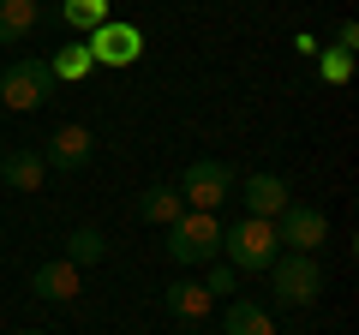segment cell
Returning a JSON list of instances; mask_svg holds the SVG:
<instances>
[{
    "label": "cell",
    "mask_w": 359,
    "mask_h": 335,
    "mask_svg": "<svg viewBox=\"0 0 359 335\" xmlns=\"http://www.w3.org/2000/svg\"><path fill=\"white\" fill-rule=\"evenodd\" d=\"M0 120H6V108H0Z\"/></svg>",
    "instance_id": "cell-23"
},
{
    "label": "cell",
    "mask_w": 359,
    "mask_h": 335,
    "mask_svg": "<svg viewBox=\"0 0 359 335\" xmlns=\"http://www.w3.org/2000/svg\"><path fill=\"white\" fill-rule=\"evenodd\" d=\"M318 78H323V84H347V78H353V54L323 48V54H318Z\"/></svg>",
    "instance_id": "cell-19"
},
{
    "label": "cell",
    "mask_w": 359,
    "mask_h": 335,
    "mask_svg": "<svg viewBox=\"0 0 359 335\" xmlns=\"http://www.w3.org/2000/svg\"><path fill=\"white\" fill-rule=\"evenodd\" d=\"M13 335H42V329H13Z\"/></svg>",
    "instance_id": "cell-22"
},
{
    "label": "cell",
    "mask_w": 359,
    "mask_h": 335,
    "mask_svg": "<svg viewBox=\"0 0 359 335\" xmlns=\"http://www.w3.org/2000/svg\"><path fill=\"white\" fill-rule=\"evenodd\" d=\"M0 180L13 186V192H42V180H48V162H42V150H30V144L6 150V156H0Z\"/></svg>",
    "instance_id": "cell-11"
},
{
    "label": "cell",
    "mask_w": 359,
    "mask_h": 335,
    "mask_svg": "<svg viewBox=\"0 0 359 335\" xmlns=\"http://www.w3.org/2000/svg\"><path fill=\"white\" fill-rule=\"evenodd\" d=\"M48 96H54V72L36 54H25V60H13L0 72V108H6V114H36Z\"/></svg>",
    "instance_id": "cell-3"
},
{
    "label": "cell",
    "mask_w": 359,
    "mask_h": 335,
    "mask_svg": "<svg viewBox=\"0 0 359 335\" xmlns=\"http://www.w3.org/2000/svg\"><path fill=\"white\" fill-rule=\"evenodd\" d=\"M228 335H276V317L257 299H233L228 306Z\"/></svg>",
    "instance_id": "cell-17"
},
{
    "label": "cell",
    "mask_w": 359,
    "mask_h": 335,
    "mask_svg": "<svg viewBox=\"0 0 359 335\" xmlns=\"http://www.w3.org/2000/svg\"><path fill=\"white\" fill-rule=\"evenodd\" d=\"M84 48H90V60H96V66H132L144 54V30L108 18L102 30H90V36H84Z\"/></svg>",
    "instance_id": "cell-7"
},
{
    "label": "cell",
    "mask_w": 359,
    "mask_h": 335,
    "mask_svg": "<svg viewBox=\"0 0 359 335\" xmlns=\"http://www.w3.org/2000/svg\"><path fill=\"white\" fill-rule=\"evenodd\" d=\"M96 156V138H90V126H60L48 138V150H42V162L60 168V174H78V168Z\"/></svg>",
    "instance_id": "cell-10"
},
{
    "label": "cell",
    "mask_w": 359,
    "mask_h": 335,
    "mask_svg": "<svg viewBox=\"0 0 359 335\" xmlns=\"http://www.w3.org/2000/svg\"><path fill=\"white\" fill-rule=\"evenodd\" d=\"M42 25V6L36 0H0V48H18V42H30Z\"/></svg>",
    "instance_id": "cell-13"
},
{
    "label": "cell",
    "mask_w": 359,
    "mask_h": 335,
    "mask_svg": "<svg viewBox=\"0 0 359 335\" xmlns=\"http://www.w3.org/2000/svg\"><path fill=\"white\" fill-rule=\"evenodd\" d=\"M276 240H282L287 252H299V258H318L323 240H330V216H323L318 204H287L282 216H276Z\"/></svg>",
    "instance_id": "cell-6"
},
{
    "label": "cell",
    "mask_w": 359,
    "mask_h": 335,
    "mask_svg": "<svg viewBox=\"0 0 359 335\" xmlns=\"http://www.w3.org/2000/svg\"><path fill=\"white\" fill-rule=\"evenodd\" d=\"M233 198L245 204V216H257V221H276L287 204H294V192H287V180L282 174H252V180H240L233 186Z\"/></svg>",
    "instance_id": "cell-8"
},
{
    "label": "cell",
    "mask_w": 359,
    "mask_h": 335,
    "mask_svg": "<svg viewBox=\"0 0 359 335\" xmlns=\"http://www.w3.org/2000/svg\"><path fill=\"white\" fill-rule=\"evenodd\" d=\"M233 168L228 162H216V156H204V162H192L186 168V180H180V198H186V210H204V216H216L222 204L233 198Z\"/></svg>",
    "instance_id": "cell-4"
},
{
    "label": "cell",
    "mask_w": 359,
    "mask_h": 335,
    "mask_svg": "<svg viewBox=\"0 0 359 335\" xmlns=\"http://www.w3.org/2000/svg\"><path fill=\"white\" fill-rule=\"evenodd\" d=\"M36 6H42V0H36Z\"/></svg>",
    "instance_id": "cell-24"
},
{
    "label": "cell",
    "mask_w": 359,
    "mask_h": 335,
    "mask_svg": "<svg viewBox=\"0 0 359 335\" xmlns=\"http://www.w3.org/2000/svg\"><path fill=\"white\" fill-rule=\"evenodd\" d=\"M168 258L180 270H192V264H216L222 258V216H204V210H180L168 221Z\"/></svg>",
    "instance_id": "cell-2"
},
{
    "label": "cell",
    "mask_w": 359,
    "mask_h": 335,
    "mask_svg": "<svg viewBox=\"0 0 359 335\" xmlns=\"http://www.w3.org/2000/svg\"><path fill=\"white\" fill-rule=\"evenodd\" d=\"M102 258H108V240H102V228H72V233H66V264L90 270V264H102Z\"/></svg>",
    "instance_id": "cell-18"
},
{
    "label": "cell",
    "mask_w": 359,
    "mask_h": 335,
    "mask_svg": "<svg viewBox=\"0 0 359 335\" xmlns=\"http://www.w3.org/2000/svg\"><path fill=\"white\" fill-rule=\"evenodd\" d=\"M204 287H210V299H228L233 287H240V270H228V264H216V270L204 275Z\"/></svg>",
    "instance_id": "cell-20"
},
{
    "label": "cell",
    "mask_w": 359,
    "mask_h": 335,
    "mask_svg": "<svg viewBox=\"0 0 359 335\" xmlns=\"http://www.w3.org/2000/svg\"><path fill=\"white\" fill-rule=\"evenodd\" d=\"M180 210H186V198H180V186H168V180H156V186L138 192V221H150V228H168Z\"/></svg>",
    "instance_id": "cell-14"
},
{
    "label": "cell",
    "mask_w": 359,
    "mask_h": 335,
    "mask_svg": "<svg viewBox=\"0 0 359 335\" xmlns=\"http://www.w3.org/2000/svg\"><path fill=\"white\" fill-rule=\"evenodd\" d=\"M108 18H114V6H108V0H60V25L72 30V36H90V30H102Z\"/></svg>",
    "instance_id": "cell-16"
},
{
    "label": "cell",
    "mask_w": 359,
    "mask_h": 335,
    "mask_svg": "<svg viewBox=\"0 0 359 335\" xmlns=\"http://www.w3.org/2000/svg\"><path fill=\"white\" fill-rule=\"evenodd\" d=\"M30 294L42 299V306H66V299H78L84 294V270H78V264H36V270H30Z\"/></svg>",
    "instance_id": "cell-9"
},
{
    "label": "cell",
    "mask_w": 359,
    "mask_h": 335,
    "mask_svg": "<svg viewBox=\"0 0 359 335\" xmlns=\"http://www.w3.org/2000/svg\"><path fill=\"white\" fill-rule=\"evenodd\" d=\"M335 48H341V54L359 48V25H353V18H341V25H335Z\"/></svg>",
    "instance_id": "cell-21"
},
{
    "label": "cell",
    "mask_w": 359,
    "mask_h": 335,
    "mask_svg": "<svg viewBox=\"0 0 359 335\" xmlns=\"http://www.w3.org/2000/svg\"><path fill=\"white\" fill-rule=\"evenodd\" d=\"M269 294H276V306H311V299L323 294V270H318V258H299V252H287V258H276L269 264Z\"/></svg>",
    "instance_id": "cell-5"
},
{
    "label": "cell",
    "mask_w": 359,
    "mask_h": 335,
    "mask_svg": "<svg viewBox=\"0 0 359 335\" xmlns=\"http://www.w3.org/2000/svg\"><path fill=\"white\" fill-rule=\"evenodd\" d=\"M162 306H168V317H180V323H204L216 299H210V287H204V282H186V275H180V282L162 294Z\"/></svg>",
    "instance_id": "cell-12"
},
{
    "label": "cell",
    "mask_w": 359,
    "mask_h": 335,
    "mask_svg": "<svg viewBox=\"0 0 359 335\" xmlns=\"http://www.w3.org/2000/svg\"><path fill=\"white\" fill-rule=\"evenodd\" d=\"M222 258H228V270H240V275H264L269 264L282 258L276 221H257V216L228 221V228H222Z\"/></svg>",
    "instance_id": "cell-1"
},
{
    "label": "cell",
    "mask_w": 359,
    "mask_h": 335,
    "mask_svg": "<svg viewBox=\"0 0 359 335\" xmlns=\"http://www.w3.org/2000/svg\"><path fill=\"white\" fill-rule=\"evenodd\" d=\"M48 72H54V84H84V78L96 72V60H90L84 36H72L66 48H54V54H48Z\"/></svg>",
    "instance_id": "cell-15"
}]
</instances>
